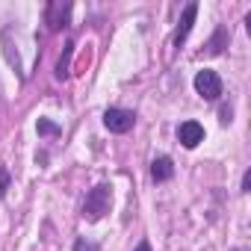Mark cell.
Listing matches in <instances>:
<instances>
[{
  "mask_svg": "<svg viewBox=\"0 0 251 251\" xmlns=\"http://www.w3.org/2000/svg\"><path fill=\"white\" fill-rule=\"evenodd\" d=\"M0 42H3V56H6V62L18 71V77L21 80H27L30 77V68L24 65V48L27 50H39L36 45H33V39L18 27V24H6L3 27V33H0Z\"/></svg>",
  "mask_w": 251,
  "mask_h": 251,
  "instance_id": "obj_1",
  "label": "cell"
},
{
  "mask_svg": "<svg viewBox=\"0 0 251 251\" xmlns=\"http://www.w3.org/2000/svg\"><path fill=\"white\" fill-rule=\"evenodd\" d=\"M109 207H112V186L100 183V186H95L86 195V201H83V219L86 222H98V219H103L109 213Z\"/></svg>",
  "mask_w": 251,
  "mask_h": 251,
  "instance_id": "obj_2",
  "label": "cell"
},
{
  "mask_svg": "<svg viewBox=\"0 0 251 251\" xmlns=\"http://www.w3.org/2000/svg\"><path fill=\"white\" fill-rule=\"evenodd\" d=\"M103 124H106V130H109V133H127V130H133L136 115H133L130 109L109 106V109L103 112Z\"/></svg>",
  "mask_w": 251,
  "mask_h": 251,
  "instance_id": "obj_3",
  "label": "cell"
},
{
  "mask_svg": "<svg viewBox=\"0 0 251 251\" xmlns=\"http://www.w3.org/2000/svg\"><path fill=\"white\" fill-rule=\"evenodd\" d=\"M195 92H198L204 100H219V98H222V77H219L216 71H210V68L198 71V74H195Z\"/></svg>",
  "mask_w": 251,
  "mask_h": 251,
  "instance_id": "obj_4",
  "label": "cell"
},
{
  "mask_svg": "<svg viewBox=\"0 0 251 251\" xmlns=\"http://www.w3.org/2000/svg\"><path fill=\"white\" fill-rule=\"evenodd\" d=\"M71 3H50L48 6V12H45V21H48V30L50 33H56V30H62V27H68V18H71Z\"/></svg>",
  "mask_w": 251,
  "mask_h": 251,
  "instance_id": "obj_5",
  "label": "cell"
},
{
  "mask_svg": "<svg viewBox=\"0 0 251 251\" xmlns=\"http://www.w3.org/2000/svg\"><path fill=\"white\" fill-rule=\"evenodd\" d=\"M177 139L183 148H198L204 142V127L198 121H183L180 127H177Z\"/></svg>",
  "mask_w": 251,
  "mask_h": 251,
  "instance_id": "obj_6",
  "label": "cell"
},
{
  "mask_svg": "<svg viewBox=\"0 0 251 251\" xmlns=\"http://www.w3.org/2000/svg\"><path fill=\"white\" fill-rule=\"evenodd\" d=\"M195 15H198V3H189L180 15V24H177V33H175V48H180L186 42V36L192 33V24H195Z\"/></svg>",
  "mask_w": 251,
  "mask_h": 251,
  "instance_id": "obj_7",
  "label": "cell"
},
{
  "mask_svg": "<svg viewBox=\"0 0 251 251\" xmlns=\"http://www.w3.org/2000/svg\"><path fill=\"white\" fill-rule=\"evenodd\" d=\"M175 175V163H172V157H157L154 163H151V177L157 180V183H163V180H169Z\"/></svg>",
  "mask_w": 251,
  "mask_h": 251,
  "instance_id": "obj_8",
  "label": "cell"
},
{
  "mask_svg": "<svg viewBox=\"0 0 251 251\" xmlns=\"http://www.w3.org/2000/svg\"><path fill=\"white\" fill-rule=\"evenodd\" d=\"M227 42H230V33H227L225 27H219V30L213 33V39L207 42V48H204V53H207V56H219V53H222V50L227 48Z\"/></svg>",
  "mask_w": 251,
  "mask_h": 251,
  "instance_id": "obj_9",
  "label": "cell"
},
{
  "mask_svg": "<svg viewBox=\"0 0 251 251\" xmlns=\"http://www.w3.org/2000/svg\"><path fill=\"white\" fill-rule=\"evenodd\" d=\"M71 56H74V42H68V45H65V53H62V56H59V62H56V80H65V77H68Z\"/></svg>",
  "mask_w": 251,
  "mask_h": 251,
  "instance_id": "obj_10",
  "label": "cell"
},
{
  "mask_svg": "<svg viewBox=\"0 0 251 251\" xmlns=\"http://www.w3.org/2000/svg\"><path fill=\"white\" fill-rule=\"evenodd\" d=\"M36 130H39V136H59V133H62L59 124H53V121H48V118H39Z\"/></svg>",
  "mask_w": 251,
  "mask_h": 251,
  "instance_id": "obj_11",
  "label": "cell"
},
{
  "mask_svg": "<svg viewBox=\"0 0 251 251\" xmlns=\"http://www.w3.org/2000/svg\"><path fill=\"white\" fill-rule=\"evenodd\" d=\"M74 251H98V242H89V239H77V242H74Z\"/></svg>",
  "mask_w": 251,
  "mask_h": 251,
  "instance_id": "obj_12",
  "label": "cell"
},
{
  "mask_svg": "<svg viewBox=\"0 0 251 251\" xmlns=\"http://www.w3.org/2000/svg\"><path fill=\"white\" fill-rule=\"evenodd\" d=\"M6 189H9V172H6L3 166H0V198L6 195Z\"/></svg>",
  "mask_w": 251,
  "mask_h": 251,
  "instance_id": "obj_13",
  "label": "cell"
},
{
  "mask_svg": "<svg viewBox=\"0 0 251 251\" xmlns=\"http://www.w3.org/2000/svg\"><path fill=\"white\" fill-rule=\"evenodd\" d=\"M248 189H251V172L242 175V192H248Z\"/></svg>",
  "mask_w": 251,
  "mask_h": 251,
  "instance_id": "obj_14",
  "label": "cell"
},
{
  "mask_svg": "<svg viewBox=\"0 0 251 251\" xmlns=\"http://www.w3.org/2000/svg\"><path fill=\"white\" fill-rule=\"evenodd\" d=\"M136 251H151V245H148V242H139V245H136Z\"/></svg>",
  "mask_w": 251,
  "mask_h": 251,
  "instance_id": "obj_15",
  "label": "cell"
}]
</instances>
